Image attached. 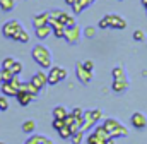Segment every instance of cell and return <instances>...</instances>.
Instances as JSON below:
<instances>
[{"instance_id": "cell-1", "label": "cell", "mask_w": 147, "mask_h": 144, "mask_svg": "<svg viewBox=\"0 0 147 144\" xmlns=\"http://www.w3.org/2000/svg\"><path fill=\"white\" fill-rule=\"evenodd\" d=\"M31 57L33 60L39 65V69H51V53L46 46L43 45H36L31 50Z\"/></svg>"}, {"instance_id": "cell-2", "label": "cell", "mask_w": 147, "mask_h": 144, "mask_svg": "<svg viewBox=\"0 0 147 144\" xmlns=\"http://www.w3.org/2000/svg\"><path fill=\"white\" fill-rule=\"evenodd\" d=\"M98 26L101 29H125L127 28V21H125V17H121L118 14H108V16L101 17Z\"/></svg>"}, {"instance_id": "cell-3", "label": "cell", "mask_w": 147, "mask_h": 144, "mask_svg": "<svg viewBox=\"0 0 147 144\" xmlns=\"http://www.w3.org/2000/svg\"><path fill=\"white\" fill-rule=\"evenodd\" d=\"M103 125H105L106 130L110 132L111 139H120V137H127V136H128V129H127L121 122H118L116 118H106V120L103 122Z\"/></svg>"}, {"instance_id": "cell-4", "label": "cell", "mask_w": 147, "mask_h": 144, "mask_svg": "<svg viewBox=\"0 0 147 144\" xmlns=\"http://www.w3.org/2000/svg\"><path fill=\"white\" fill-rule=\"evenodd\" d=\"M101 118H103V111L98 110V108H96V110H87V111H84V125H82L80 130L86 132V130L96 127Z\"/></svg>"}, {"instance_id": "cell-5", "label": "cell", "mask_w": 147, "mask_h": 144, "mask_svg": "<svg viewBox=\"0 0 147 144\" xmlns=\"http://www.w3.org/2000/svg\"><path fill=\"white\" fill-rule=\"evenodd\" d=\"M22 84V81L19 79V75H16L12 81H9V82H2L0 84V88H2V94L3 96H17V93H19V86Z\"/></svg>"}, {"instance_id": "cell-6", "label": "cell", "mask_w": 147, "mask_h": 144, "mask_svg": "<svg viewBox=\"0 0 147 144\" xmlns=\"http://www.w3.org/2000/svg\"><path fill=\"white\" fill-rule=\"evenodd\" d=\"M48 14H50V19H55V21L62 22L65 28H72V26H75V19H74V16L67 14L65 10L57 9V10H51V12H48Z\"/></svg>"}, {"instance_id": "cell-7", "label": "cell", "mask_w": 147, "mask_h": 144, "mask_svg": "<svg viewBox=\"0 0 147 144\" xmlns=\"http://www.w3.org/2000/svg\"><path fill=\"white\" fill-rule=\"evenodd\" d=\"M22 29L21 22L19 21H7L3 26H2V35L5 36L7 39H16V36L19 35V31Z\"/></svg>"}, {"instance_id": "cell-8", "label": "cell", "mask_w": 147, "mask_h": 144, "mask_svg": "<svg viewBox=\"0 0 147 144\" xmlns=\"http://www.w3.org/2000/svg\"><path fill=\"white\" fill-rule=\"evenodd\" d=\"M67 79V71L63 67H51L48 72V84L50 86H57L58 82Z\"/></svg>"}, {"instance_id": "cell-9", "label": "cell", "mask_w": 147, "mask_h": 144, "mask_svg": "<svg viewBox=\"0 0 147 144\" xmlns=\"http://www.w3.org/2000/svg\"><path fill=\"white\" fill-rule=\"evenodd\" d=\"M80 35H82V31H80V28L75 24V26H72V28H65L63 39H65L69 45H77L79 39H80Z\"/></svg>"}, {"instance_id": "cell-10", "label": "cell", "mask_w": 147, "mask_h": 144, "mask_svg": "<svg viewBox=\"0 0 147 144\" xmlns=\"http://www.w3.org/2000/svg\"><path fill=\"white\" fill-rule=\"evenodd\" d=\"M75 74H77V79H79L82 84H89V82L92 81V72H89L84 67V64H80V62L75 64Z\"/></svg>"}, {"instance_id": "cell-11", "label": "cell", "mask_w": 147, "mask_h": 144, "mask_svg": "<svg viewBox=\"0 0 147 144\" xmlns=\"http://www.w3.org/2000/svg\"><path fill=\"white\" fill-rule=\"evenodd\" d=\"M130 124H132V127H135V129H139V130H144V129L147 127L146 113H142V111H135V113L132 115V118H130Z\"/></svg>"}, {"instance_id": "cell-12", "label": "cell", "mask_w": 147, "mask_h": 144, "mask_svg": "<svg viewBox=\"0 0 147 144\" xmlns=\"http://www.w3.org/2000/svg\"><path fill=\"white\" fill-rule=\"evenodd\" d=\"M31 82L36 86L38 89H43V88L48 84V74H46V72H41V71L36 72V74L31 77Z\"/></svg>"}, {"instance_id": "cell-13", "label": "cell", "mask_w": 147, "mask_h": 144, "mask_svg": "<svg viewBox=\"0 0 147 144\" xmlns=\"http://www.w3.org/2000/svg\"><path fill=\"white\" fill-rule=\"evenodd\" d=\"M48 21H50V14L48 12H41V14H36L33 17V26H34V29H38L41 26H46Z\"/></svg>"}, {"instance_id": "cell-14", "label": "cell", "mask_w": 147, "mask_h": 144, "mask_svg": "<svg viewBox=\"0 0 147 144\" xmlns=\"http://www.w3.org/2000/svg\"><path fill=\"white\" fill-rule=\"evenodd\" d=\"M94 2L92 0H75V3L72 5V10H74V14L77 16V14H80V12H84L87 7H91Z\"/></svg>"}, {"instance_id": "cell-15", "label": "cell", "mask_w": 147, "mask_h": 144, "mask_svg": "<svg viewBox=\"0 0 147 144\" xmlns=\"http://www.w3.org/2000/svg\"><path fill=\"white\" fill-rule=\"evenodd\" d=\"M16 100H17V103H19L21 107H28V105L34 100V96L29 94V93H26V91H19L17 96H16Z\"/></svg>"}, {"instance_id": "cell-16", "label": "cell", "mask_w": 147, "mask_h": 144, "mask_svg": "<svg viewBox=\"0 0 147 144\" xmlns=\"http://www.w3.org/2000/svg\"><path fill=\"white\" fill-rule=\"evenodd\" d=\"M19 91H26V93H29V94H33V96L36 98L38 94H39V91H41V89H38L36 86L29 81V82H22V84L19 86Z\"/></svg>"}, {"instance_id": "cell-17", "label": "cell", "mask_w": 147, "mask_h": 144, "mask_svg": "<svg viewBox=\"0 0 147 144\" xmlns=\"http://www.w3.org/2000/svg\"><path fill=\"white\" fill-rule=\"evenodd\" d=\"M111 89L116 93V94H121L128 89V81H113L111 84Z\"/></svg>"}, {"instance_id": "cell-18", "label": "cell", "mask_w": 147, "mask_h": 144, "mask_svg": "<svg viewBox=\"0 0 147 144\" xmlns=\"http://www.w3.org/2000/svg\"><path fill=\"white\" fill-rule=\"evenodd\" d=\"M94 134H96V136H99V137H101V139H105V141H110V139H111L110 132L106 130V127H105L103 124H98V125L94 127Z\"/></svg>"}, {"instance_id": "cell-19", "label": "cell", "mask_w": 147, "mask_h": 144, "mask_svg": "<svg viewBox=\"0 0 147 144\" xmlns=\"http://www.w3.org/2000/svg\"><path fill=\"white\" fill-rule=\"evenodd\" d=\"M111 75H113V81H128V77H127L123 67H115L111 71Z\"/></svg>"}, {"instance_id": "cell-20", "label": "cell", "mask_w": 147, "mask_h": 144, "mask_svg": "<svg viewBox=\"0 0 147 144\" xmlns=\"http://www.w3.org/2000/svg\"><path fill=\"white\" fill-rule=\"evenodd\" d=\"M50 35H51V26H50V24H46V26H41V28H38V29H36L38 39H46Z\"/></svg>"}, {"instance_id": "cell-21", "label": "cell", "mask_w": 147, "mask_h": 144, "mask_svg": "<svg viewBox=\"0 0 147 144\" xmlns=\"http://www.w3.org/2000/svg\"><path fill=\"white\" fill-rule=\"evenodd\" d=\"M51 113H53V118H65V117L69 115L67 108H65V107H62V105L55 107L53 110H51Z\"/></svg>"}, {"instance_id": "cell-22", "label": "cell", "mask_w": 147, "mask_h": 144, "mask_svg": "<svg viewBox=\"0 0 147 144\" xmlns=\"http://www.w3.org/2000/svg\"><path fill=\"white\" fill-rule=\"evenodd\" d=\"M16 75L12 74V71H7V69H0V84L2 82H9V81H12Z\"/></svg>"}, {"instance_id": "cell-23", "label": "cell", "mask_w": 147, "mask_h": 144, "mask_svg": "<svg viewBox=\"0 0 147 144\" xmlns=\"http://www.w3.org/2000/svg\"><path fill=\"white\" fill-rule=\"evenodd\" d=\"M14 7H16L14 0H0V9L3 12H10V10H14Z\"/></svg>"}, {"instance_id": "cell-24", "label": "cell", "mask_w": 147, "mask_h": 144, "mask_svg": "<svg viewBox=\"0 0 147 144\" xmlns=\"http://www.w3.org/2000/svg\"><path fill=\"white\" fill-rule=\"evenodd\" d=\"M87 144H108V141H105V139H101L99 136H96L94 132H91L89 136H87Z\"/></svg>"}, {"instance_id": "cell-25", "label": "cell", "mask_w": 147, "mask_h": 144, "mask_svg": "<svg viewBox=\"0 0 147 144\" xmlns=\"http://www.w3.org/2000/svg\"><path fill=\"white\" fill-rule=\"evenodd\" d=\"M34 129H36V122H34V120H26V122L22 124V130H24L26 134H33Z\"/></svg>"}, {"instance_id": "cell-26", "label": "cell", "mask_w": 147, "mask_h": 144, "mask_svg": "<svg viewBox=\"0 0 147 144\" xmlns=\"http://www.w3.org/2000/svg\"><path fill=\"white\" fill-rule=\"evenodd\" d=\"M72 129H70V127H67V125H65V127H63V129H60V130H58V136H60V137H62V139H70V137H72Z\"/></svg>"}, {"instance_id": "cell-27", "label": "cell", "mask_w": 147, "mask_h": 144, "mask_svg": "<svg viewBox=\"0 0 147 144\" xmlns=\"http://www.w3.org/2000/svg\"><path fill=\"white\" fill-rule=\"evenodd\" d=\"M82 35L86 36V38H89V39H92V38L96 36V28H94V26H86V28L82 29Z\"/></svg>"}, {"instance_id": "cell-28", "label": "cell", "mask_w": 147, "mask_h": 144, "mask_svg": "<svg viewBox=\"0 0 147 144\" xmlns=\"http://www.w3.org/2000/svg\"><path fill=\"white\" fill-rule=\"evenodd\" d=\"M14 41H19V43H28L29 41V35H28V31H24V28L19 31V35L16 36V39Z\"/></svg>"}, {"instance_id": "cell-29", "label": "cell", "mask_w": 147, "mask_h": 144, "mask_svg": "<svg viewBox=\"0 0 147 144\" xmlns=\"http://www.w3.org/2000/svg\"><path fill=\"white\" fill-rule=\"evenodd\" d=\"M14 64H16V58H12V57H5V58H3V62H2V69L10 71Z\"/></svg>"}, {"instance_id": "cell-30", "label": "cell", "mask_w": 147, "mask_h": 144, "mask_svg": "<svg viewBox=\"0 0 147 144\" xmlns=\"http://www.w3.org/2000/svg\"><path fill=\"white\" fill-rule=\"evenodd\" d=\"M43 137H45V136H39V134H31V137H29V139H28L24 144H41Z\"/></svg>"}, {"instance_id": "cell-31", "label": "cell", "mask_w": 147, "mask_h": 144, "mask_svg": "<svg viewBox=\"0 0 147 144\" xmlns=\"http://www.w3.org/2000/svg\"><path fill=\"white\" fill-rule=\"evenodd\" d=\"M72 144H80L82 141H84V132L82 130H77L75 134H72Z\"/></svg>"}, {"instance_id": "cell-32", "label": "cell", "mask_w": 147, "mask_h": 144, "mask_svg": "<svg viewBox=\"0 0 147 144\" xmlns=\"http://www.w3.org/2000/svg\"><path fill=\"white\" fill-rule=\"evenodd\" d=\"M65 127V120L63 118H53V129L58 132L60 129H63Z\"/></svg>"}, {"instance_id": "cell-33", "label": "cell", "mask_w": 147, "mask_h": 144, "mask_svg": "<svg viewBox=\"0 0 147 144\" xmlns=\"http://www.w3.org/2000/svg\"><path fill=\"white\" fill-rule=\"evenodd\" d=\"M10 71H12V74H14V75H19V74L22 72V64L16 60V64L12 65V69H10Z\"/></svg>"}, {"instance_id": "cell-34", "label": "cell", "mask_w": 147, "mask_h": 144, "mask_svg": "<svg viewBox=\"0 0 147 144\" xmlns=\"http://www.w3.org/2000/svg\"><path fill=\"white\" fill-rule=\"evenodd\" d=\"M70 113H72L75 118H82V117H84V110H82V108H79V107L72 108V110H70Z\"/></svg>"}, {"instance_id": "cell-35", "label": "cell", "mask_w": 147, "mask_h": 144, "mask_svg": "<svg viewBox=\"0 0 147 144\" xmlns=\"http://www.w3.org/2000/svg\"><path fill=\"white\" fill-rule=\"evenodd\" d=\"M144 38H146V35H144L142 29H135V31H134V39H135V41H142Z\"/></svg>"}, {"instance_id": "cell-36", "label": "cell", "mask_w": 147, "mask_h": 144, "mask_svg": "<svg viewBox=\"0 0 147 144\" xmlns=\"http://www.w3.org/2000/svg\"><path fill=\"white\" fill-rule=\"evenodd\" d=\"M63 120H65V125H67V127H72V125H74V122H75V117H74L72 113L69 111V115H67V117H65Z\"/></svg>"}, {"instance_id": "cell-37", "label": "cell", "mask_w": 147, "mask_h": 144, "mask_svg": "<svg viewBox=\"0 0 147 144\" xmlns=\"http://www.w3.org/2000/svg\"><path fill=\"white\" fill-rule=\"evenodd\" d=\"M9 108V101L5 100V96H0V111H5Z\"/></svg>"}, {"instance_id": "cell-38", "label": "cell", "mask_w": 147, "mask_h": 144, "mask_svg": "<svg viewBox=\"0 0 147 144\" xmlns=\"http://www.w3.org/2000/svg\"><path fill=\"white\" fill-rule=\"evenodd\" d=\"M84 67H86V69H87L89 72H92V71H94V64H92L91 60H86V62H84Z\"/></svg>"}, {"instance_id": "cell-39", "label": "cell", "mask_w": 147, "mask_h": 144, "mask_svg": "<svg viewBox=\"0 0 147 144\" xmlns=\"http://www.w3.org/2000/svg\"><path fill=\"white\" fill-rule=\"evenodd\" d=\"M41 144H55V143H53L50 137H46V136H45V137H43V141H41Z\"/></svg>"}, {"instance_id": "cell-40", "label": "cell", "mask_w": 147, "mask_h": 144, "mask_svg": "<svg viewBox=\"0 0 147 144\" xmlns=\"http://www.w3.org/2000/svg\"><path fill=\"white\" fill-rule=\"evenodd\" d=\"M65 3H69V5H70V7H72L74 3H75V0H65Z\"/></svg>"}, {"instance_id": "cell-41", "label": "cell", "mask_w": 147, "mask_h": 144, "mask_svg": "<svg viewBox=\"0 0 147 144\" xmlns=\"http://www.w3.org/2000/svg\"><path fill=\"white\" fill-rule=\"evenodd\" d=\"M140 3H142V5L146 7V5H147V0H140Z\"/></svg>"}, {"instance_id": "cell-42", "label": "cell", "mask_w": 147, "mask_h": 144, "mask_svg": "<svg viewBox=\"0 0 147 144\" xmlns=\"http://www.w3.org/2000/svg\"><path fill=\"white\" fill-rule=\"evenodd\" d=\"M108 144H115V139H110V141H108Z\"/></svg>"}, {"instance_id": "cell-43", "label": "cell", "mask_w": 147, "mask_h": 144, "mask_svg": "<svg viewBox=\"0 0 147 144\" xmlns=\"http://www.w3.org/2000/svg\"><path fill=\"white\" fill-rule=\"evenodd\" d=\"M0 144H5V143H0Z\"/></svg>"}, {"instance_id": "cell-44", "label": "cell", "mask_w": 147, "mask_h": 144, "mask_svg": "<svg viewBox=\"0 0 147 144\" xmlns=\"http://www.w3.org/2000/svg\"><path fill=\"white\" fill-rule=\"evenodd\" d=\"M92 2H96V0H92Z\"/></svg>"}, {"instance_id": "cell-45", "label": "cell", "mask_w": 147, "mask_h": 144, "mask_svg": "<svg viewBox=\"0 0 147 144\" xmlns=\"http://www.w3.org/2000/svg\"><path fill=\"white\" fill-rule=\"evenodd\" d=\"M146 12H147V10H146Z\"/></svg>"}]
</instances>
